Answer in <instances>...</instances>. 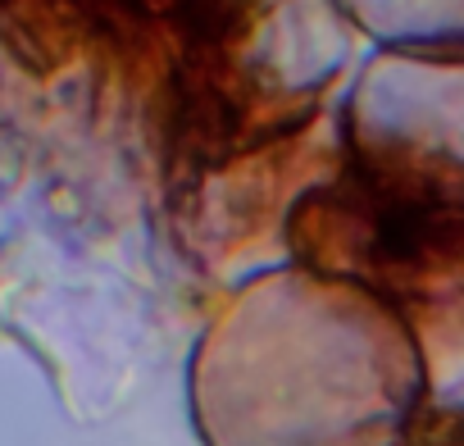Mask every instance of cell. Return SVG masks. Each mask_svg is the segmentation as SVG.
<instances>
[{"label":"cell","instance_id":"cell-1","mask_svg":"<svg viewBox=\"0 0 464 446\" xmlns=\"http://www.w3.org/2000/svg\"><path fill=\"white\" fill-rule=\"evenodd\" d=\"M428 378L360 283L274 260L223 296L187 355L200 446H410Z\"/></svg>","mask_w":464,"mask_h":446},{"label":"cell","instance_id":"cell-2","mask_svg":"<svg viewBox=\"0 0 464 446\" xmlns=\"http://www.w3.org/2000/svg\"><path fill=\"white\" fill-rule=\"evenodd\" d=\"M351 33L337 0H173L155 33L173 196L324 128Z\"/></svg>","mask_w":464,"mask_h":446},{"label":"cell","instance_id":"cell-3","mask_svg":"<svg viewBox=\"0 0 464 446\" xmlns=\"http://www.w3.org/2000/svg\"><path fill=\"white\" fill-rule=\"evenodd\" d=\"M283 260L369 287L419 351L423 414H464V182L342 155L287 209Z\"/></svg>","mask_w":464,"mask_h":446},{"label":"cell","instance_id":"cell-4","mask_svg":"<svg viewBox=\"0 0 464 446\" xmlns=\"http://www.w3.org/2000/svg\"><path fill=\"white\" fill-rule=\"evenodd\" d=\"M342 155L360 169L464 182V55L378 51L337 105Z\"/></svg>","mask_w":464,"mask_h":446},{"label":"cell","instance_id":"cell-5","mask_svg":"<svg viewBox=\"0 0 464 446\" xmlns=\"http://www.w3.org/2000/svg\"><path fill=\"white\" fill-rule=\"evenodd\" d=\"M337 10L378 51L464 55V0H337Z\"/></svg>","mask_w":464,"mask_h":446},{"label":"cell","instance_id":"cell-6","mask_svg":"<svg viewBox=\"0 0 464 446\" xmlns=\"http://www.w3.org/2000/svg\"><path fill=\"white\" fill-rule=\"evenodd\" d=\"M414 437L432 446H464V414H419Z\"/></svg>","mask_w":464,"mask_h":446},{"label":"cell","instance_id":"cell-7","mask_svg":"<svg viewBox=\"0 0 464 446\" xmlns=\"http://www.w3.org/2000/svg\"><path fill=\"white\" fill-rule=\"evenodd\" d=\"M410 446H432V441H419V437H410Z\"/></svg>","mask_w":464,"mask_h":446}]
</instances>
